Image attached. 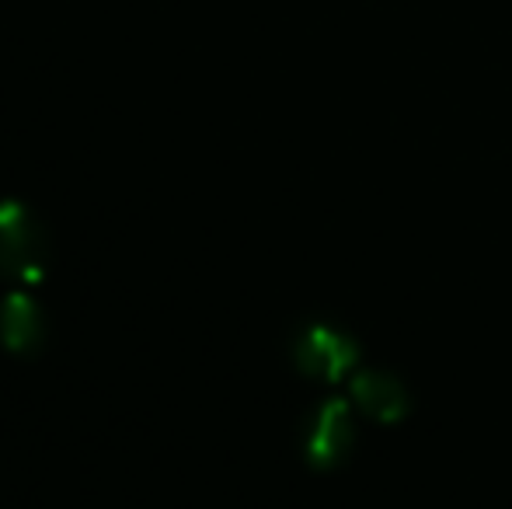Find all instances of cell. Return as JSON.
Listing matches in <instances>:
<instances>
[{
    "mask_svg": "<svg viewBox=\"0 0 512 509\" xmlns=\"http://www.w3.org/2000/svg\"><path fill=\"white\" fill-rule=\"evenodd\" d=\"M46 342V318L28 290H7L0 297V346L11 356H39Z\"/></svg>",
    "mask_w": 512,
    "mask_h": 509,
    "instance_id": "cell-5",
    "label": "cell"
},
{
    "mask_svg": "<svg viewBox=\"0 0 512 509\" xmlns=\"http://www.w3.org/2000/svg\"><path fill=\"white\" fill-rule=\"evenodd\" d=\"M293 367L304 377H314V381H342V377L356 374L359 367V342L352 339L345 328L324 325V321H310V325L300 328L293 335Z\"/></svg>",
    "mask_w": 512,
    "mask_h": 509,
    "instance_id": "cell-2",
    "label": "cell"
},
{
    "mask_svg": "<svg viewBox=\"0 0 512 509\" xmlns=\"http://www.w3.org/2000/svg\"><path fill=\"white\" fill-rule=\"evenodd\" d=\"M356 450V419L342 398H324L304 426V457L314 471H335Z\"/></svg>",
    "mask_w": 512,
    "mask_h": 509,
    "instance_id": "cell-3",
    "label": "cell"
},
{
    "mask_svg": "<svg viewBox=\"0 0 512 509\" xmlns=\"http://www.w3.org/2000/svg\"><path fill=\"white\" fill-rule=\"evenodd\" d=\"M349 394L352 405L380 426H394L411 412V391L401 377L387 374V370H356L349 381Z\"/></svg>",
    "mask_w": 512,
    "mask_h": 509,
    "instance_id": "cell-4",
    "label": "cell"
},
{
    "mask_svg": "<svg viewBox=\"0 0 512 509\" xmlns=\"http://www.w3.org/2000/svg\"><path fill=\"white\" fill-rule=\"evenodd\" d=\"M49 231L32 206L0 199V279L11 290H32L49 276Z\"/></svg>",
    "mask_w": 512,
    "mask_h": 509,
    "instance_id": "cell-1",
    "label": "cell"
}]
</instances>
